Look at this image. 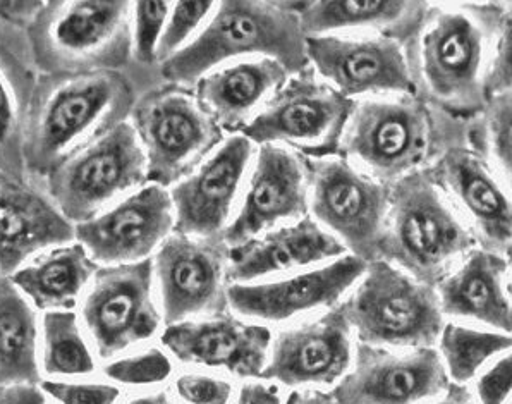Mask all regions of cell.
<instances>
[{
	"instance_id": "9",
	"label": "cell",
	"mask_w": 512,
	"mask_h": 404,
	"mask_svg": "<svg viewBox=\"0 0 512 404\" xmlns=\"http://www.w3.org/2000/svg\"><path fill=\"white\" fill-rule=\"evenodd\" d=\"M43 183L69 221H92L150 183L135 126L129 119L117 124L52 169Z\"/></svg>"
},
{
	"instance_id": "40",
	"label": "cell",
	"mask_w": 512,
	"mask_h": 404,
	"mask_svg": "<svg viewBox=\"0 0 512 404\" xmlns=\"http://www.w3.org/2000/svg\"><path fill=\"white\" fill-rule=\"evenodd\" d=\"M47 6V0H2V26L28 31Z\"/></svg>"
},
{
	"instance_id": "19",
	"label": "cell",
	"mask_w": 512,
	"mask_h": 404,
	"mask_svg": "<svg viewBox=\"0 0 512 404\" xmlns=\"http://www.w3.org/2000/svg\"><path fill=\"white\" fill-rule=\"evenodd\" d=\"M353 329L342 305L318 319L282 329L270 346L262 379L286 387L336 386L353 365Z\"/></svg>"
},
{
	"instance_id": "23",
	"label": "cell",
	"mask_w": 512,
	"mask_h": 404,
	"mask_svg": "<svg viewBox=\"0 0 512 404\" xmlns=\"http://www.w3.org/2000/svg\"><path fill=\"white\" fill-rule=\"evenodd\" d=\"M2 276H13L28 258L45 248L69 245L76 224L69 221L45 188L31 174H2Z\"/></svg>"
},
{
	"instance_id": "3",
	"label": "cell",
	"mask_w": 512,
	"mask_h": 404,
	"mask_svg": "<svg viewBox=\"0 0 512 404\" xmlns=\"http://www.w3.org/2000/svg\"><path fill=\"white\" fill-rule=\"evenodd\" d=\"M270 57L291 74L310 68L301 13L269 0H220L198 37L159 66L162 81L195 86L203 74L227 62Z\"/></svg>"
},
{
	"instance_id": "38",
	"label": "cell",
	"mask_w": 512,
	"mask_h": 404,
	"mask_svg": "<svg viewBox=\"0 0 512 404\" xmlns=\"http://www.w3.org/2000/svg\"><path fill=\"white\" fill-rule=\"evenodd\" d=\"M43 389L52 398L68 404H105L114 403L121 391L109 384L97 382H52L45 380Z\"/></svg>"
},
{
	"instance_id": "21",
	"label": "cell",
	"mask_w": 512,
	"mask_h": 404,
	"mask_svg": "<svg viewBox=\"0 0 512 404\" xmlns=\"http://www.w3.org/2000/svg\"><path fill=\"white\" fill-rule=\"evenodd\" d=\"M366 265V260L351 253L324 267L282 281L232 282L229 305L243 317L262 322H286L303 313L336 307L360 281Z\"/></svg>"
},
{
	"instance_id": "12",
	"label": "cell",
	"mask_w": 512,
	"mask_h": 404,
	"mask_svg": "<svg viewBox=\"0 0 512 404\" xmlns=\"http://www.w3.org/2000/svg\"><path fill=\"white\" fill-rule=\"evenodd\" d=\"M229 251L224 234H171L153 260L167 325L227 312Z\"/></svg>"
},
{
	"instance_id": "4",
	"label": "cell",
	"mask_w": 512,
	"mask_h": 404,
	"mask_svg": "<svg viewBox=\"0 0 512 404\" xmlns=\"http://www.w3.org/2000/svg\"><path fill=\"white\" fill-rule=\"evenodd\" d=\"M475 245V234L464 226L427 167L391 184L378 258L437 286Z\"/></svg>"
},
{
	"instance_id": "11",
	"label": "cell",
	"mask_w": 512,
	"mask_h": 404,
	"mask_svg": "<svg viewBox=\"0 0 512 404\" xmlns=\"http://www.w3.org/2000/svg\"><path fill=\"white\" fill-rule=\"evenodd\" d=\"M354 105L356 100L337 92L310 66L291 74L243 135L256 145L275 143L303 157L337 155Z\"/></svg>"
},
{
	"instance_id": "6",
	"label": "cell",
	"mask_w": 512,
	"mask_h": 404,
	"mask_svg": "<svg viewBox=\"0 0 512 404\" xmlns=\"http://www.w3.org/2000/svg\"><path fill=\"white\" fill-rule=\"evenodd\" d=\"M341 305L358 343L380 348L435 346L445 325L437 289L384 258L368 262Z\"/></svg>"
},
{
	"instance_id": "27",
	"label": "cell",
	"mask_w": 512,
	"mask_h": 404,
	"mask_svg": "<svg viewBox=\"0 0 512 404\" xmlns=\"http://www.w3.org/2000/svg\"><path fill=\"white\" fill-rule=\"evenodd\" d=\"M430 11L428 0H311L301 23L306 35H382L406 43Z\"/></svg>"
},
{
	"instance_id": "36",
	"label": "cell",
	"mask_w": 512,
	"mask_h": 404,
	"mask_svg": "<svg viewBox=\"0 0 512 404\" xmlns=\"http://www.w3.org/2000/svg\"><path fill=\"white\" fill-rule=\"evenodd\" d=\"M485 86L488 98L499 93L512 92V7L500 14L488 61Z\"/></svg>"
},
{
	"instance_id": "42",
	"label": "cell",
	"mask_w": 512,
	"mask_h": 404,
	"mask_svg": "<svg viewBox=\"0 0 512 404\" xmlns=\"http://www.w3.org/2000/svg\"><path fill=\"white\" fill-rule=\"evenodd\" d=\"M238 401L243 404L281 403V392L277 386H269L262 382H248L241 387Z\"/></svg>"
},
{
	"instance_id": "35",
	"label": "cell",
	"mask_w": 512,
	"mask_h": 404,
	"mask_svg": "<svg viewBox=\"0 0 512 404\" xmlns=\"http://www.w3.org/2000/svg\"><path fill=\"white\" fill-rule=\"evenodd\" d=\"M172 374V363L169 356L160 349H148L140 355L122 358L105 367V375L114 382L129 386H145L159 384L169 379Z\"/></svg>"
},
{
	"instance_id": "44",
	"label": "cell",
	"mask_w": 512,
	"mask_h": 404,
	"mask_svg": "<svg viewBox=\"0 0 512 404\" xmlns=\"http://www.w3.org/2000/svg\"><path fill=\"white\" fill-rule=\"evenodd\" d=\"M129 403L133 404H162L169 403V396L165 392H155V394H145V396H138L133 398Z\"/></svg>"
},
{
	"instance_id": "2",
	"label": "cell",
	"mask_w": 512,
	"mask_h": 404,
	"mask_svg": "<svg viewBox=\"0 0 512 404\" xmlns=\"http://www.w3.org/2000/svg\"><path fill=\"white\" fill-rule=\"evenodd\" d=\"M502 11L456 6L430 11L406 45L416 95L451 116H478L487 104L488 61Z\"/></svg>"
},
{
	"instance_id": "33",
	"label": "cell",
	"mask_w": 512,
	"mask_h": 404,
	"mask_svg": "<svg viewBox=\"0 0 512 404\" xmlns=\"http://www.w3.org/2000/svg\"><path fill=\"white\" fill-rule=\"evenodd\" d=\"M220 0H176L169 19L160 35L157 47V62L176 56L184 47H188L214 18Z\"/></svg>"
},
{
	"instance_id": "18",
	"label": "cell",
	"mask_w": 512,
	"mask_h": 404,
	"mask_svg": "<svg viewBox=\"0 0 512 404\" xmlns=\"http://www.w3.org/2000/svg\"><path fill=\"white\" fill-rule=\"evenodd\" d=\"M176 226L171 190L148 183L92 219L76 224V241L98 264L145 260Z\"/></svg>"
},
{
	"instance_id": "1",
	"label": "cell",
	"mask_w": 512,
	"mask_h": 404,
	"mask_svg": "<svg viewBox=\"0 0 512 404\" xmlns=\"http://www.w3.org/2000/svg\"><path fill=\"white\" fill-rule=\"evenodd\" d=\"M140 97L128 71L40 73L23 126L26 171L43 179L61 162L126 121Z\"/></svg>"
},
{
	"instance_id": "16",
	"label": "cell",
	"mask_w": 512,
	"mask_h": 404,
	"mask_svg": "<svg viewBox=\"0 0 512 404\" xmlns=\"http://www.w3.org/2000/svg\"><path fill=\"white\" fill-rule=\"evenodd\" d=\"M308 212L306 157L282 145L263 143L256 148L239 212L222 234L229 246L241 245L281 222L299 221Z\"/></svg>"
},
{
	"instance_id": "22",
	"label": "cell",
	"mask_w": 512,
	"mask_h": 404,
	"mask_svg": "<svg viewBox=\"0 0 512 404\" xmlns=\"http://www.w3.org/2000/svg\"><path fill=\"white\" fill-rule=\"evenodd\" d=\"M162 344L179 362L229 370L239 379H262L269 362L272 332L224 312L167 325Z\"/></svg>"
},
{
	"instance_id": "37",
	"label": "cell",
	"mask_w": 512,
	"mask_h": 404,
	"mask_svg": "<svg viewBox=\"0 0 512 404\" xmlns=\"http://www.w3.org/2000/svg\"><path fill=\"white\" fill-rule=\"evenodd\" d=\"M475 394L480 403H506L512 398V349L495 358L476 377Z\"/></svg>"
},
{
	"instance_id": "20",
	"label": "cell",
	"mask_w": 512,
	"mask_h": 404,
	"mask_svg": "<svg viewBox=\"0 0 512 404\" xmlns=\"http://www.w3.org/2000/svg\"><path fill=\"white\" fill-rule=\"evenodd\" d=\"M440 190L471 222L485 250H512V195L478 150L452 145L427 167Z\"/></svg>"
},
{
	"instance_id": "15",
	"label": "cell",
	"mask_w": 512,
	"mask_h": 404,
	"mask_svg": "<svg viewBox=\"0 0 512 404\" xmlns=\"http://www.w3.org/2000/svg\"><path fill=\"white\" fill-rule=\"evenodd\" d=\"M447 389L449 375L433 346L391 349L360 343L348 374L330 394L342 404L421 403Z\"/></svg>"
},
{
	"instance_id": "13",
	"label": "cell",
	"mask_w": 512,
	"mask_h": 404,
	"mask_svg": "<svg viewBox=\"0 0 512 404\" xmlns=\"http://www.w3.org/2000/svg\"><path fill=\"white\" fill-rule=\"evenodd\" d=\"M155 267L145 258L97 270L81 301V317L104 360L143 343L159 331V310L153 298Z\"/></svg>"
},
{
	"instance_id": "41",
	"label": "cell",
	"mask_w": 512,
	"mask_h": 404,
	"mask_svg": "<svg viewBox=\"0 0 512 404\" xmlns=\"http://www.w3.org/2000/svg\"><path fill=\"white\" fill-rule=\"evenodd\" d=\"M45 389H40L37 382H16L9 386H2L0 401L2 404H33L45 403Z\"/></svg>"
},
{
	"instance_id": "25",
	"label": "cell",
	"mask_w": 512,
	"mask_h": 404,
	"mask_svg": "<svg viewBox=\"0 0 512 404\" xmlns=\"http://www.w3.org/2000/svg\"><path fill=\"white\" fill-rule=\"evenodd\" d=\"M346 255V246L320 222L303 217L265 236L248 239L229 251V282H253L265 276L303 269Z\"/></svg>"
},
{
	"instance_id": "5",
	"label": "cell",
	"mask_w": 512,
	"mask_h": 404,
	"mask_svg": "<svg viewBox=\"0 0 512 404\" xmlns=\"http://www.w3.org/2000/svg\"><path fill=\"white\" fill-rule=\"evenodd\" d=\"M26 37L40 73L128 71L135 62L133 0H52Z\"/></svg>"
},
{
	"instance_id": "26",
	"label": "cell",
	"mask_w": 512,
	"mask_h": 404,
	"mask_svg": "<svg viewBox=\"0 0 512 404\" xmlns=\"http://www.w3.org/2000/svg\"><path fill=\"white\" fill-rule=\"evenodd\" d=\"M445 319L478 324L512 334V300L507 264L495 251L471 250L437 284Z\"/></svg>"
},
{
	"instance_id": "8",
	"label": "cell",
	"mask_w": 512,
	"mask_h": 404,
	"mask_svg": "<svg viewBox=\"0 0 512 404\" xmlns=\"http://www.w3.org/2000/svg\"><path fill=\"white\" fill-rule=\"evenodd\" d=\"M433 140V117L423 98L378 95L356 100L339 155L391 186L425 169Z\"/></svg>"
},
{
	"instance_id": "10",
	"label": "cell",
	"mask_w": 512,
	"mask_h": 404,
	"mask_svg": "<svg viewBox=\"0 0 512 404\" xmlns=\"http://www.w3.org/2000/svg\"><path fill=\"white\" fill-rule=\"evenodd\" d=\"M306 172L313 219L356 257H380L391 186L339 154L306 157Z\"/></svg>"
},
{
	"instance_id": "31",
	"label": "cell",
	"mask_w": 512,
	"mask_h": 404,
	"mask_svg": "<svg viewBox=\"0 0 512 404\" xmlns=\"http://www.w3.org/2000/svg\"><path fill=\"white\" fill-rule=\"evenodd\" d=\"M43 368L50 375H90V348L71 310H50L43 317Z\"/></svg>"
},
{
	"instance_id": "30",
	"label": "cell",
	"mask_w": 512,
	"mask_h": 404,
	"mask_svg": "<svg viewBox=\"0 0 512 404\" xmlns=\"http://www.w3.org/2000/svg\"><path fill=\"white\" fill-rule=\"evenodd\" d=\"M440 358L454 384L475 380L495 358L512 349V334L471 327L466 322H445L440 332Z\"/></svg>"
},
{
	"instance_id": "48",
	"label": "cell",
	"mask_w": 512,
	"mask_h": 404,
	"mask_svg": "<svg viewBox=\"0 0 512 404\" xmlns=\"http://www.w3.org/2000/svg\"><path fill=\"white\" fill-rule=\"evenodd\" d=\"M49 2H52V0H47V4H49Z\"/></svg>"
},
{
	"instance_id": "14",
	"label": "cell",
	"mask_w": 512,
	"mask_h": 404,
	"mask_svg": "<svg viewBox=\"0 0 512 404\" xmlns=\"http://www.w3.org/2000/svg\"><path fill=\"white\" fill-rule=\"evenodd\" d=\"M313 71L353 100L416 95L406 45L382 35H306Z\"/></svg>"
},
{
	"instance_id": "32",
	"label": "cell",
	"mask_w": 512,
	"mask_h": 404,
	"mask_svg": "<svg viewBox=\"0 0 512 404\" xmlns=\"http://www.w3.org/2000/svg\"><path fill=\"white\" fill-rule=\"evenodd\" d=\"M475 117L473 138L480 147L478 152L512 195V92L488 98L483 111Z\"/></svg>"
},
{
	"instance_id": "43",
	"label": "cell",
	"mask_w": 512,
	"mask_h": 404,
	"mask_svg": "<svg viewBox=\"0 0 512 404\" xmlns=\"http://www.w3.org/2000/svg\"><path fill=\"white\" fill-rule=\"evenodd\" d=\"M287 403H334V398L330 392L315 391V389H306L299 387L298 391H293L287 396Z\"/></svg>"
},
{
	"instance_id": "39",
	"label": "cell",
	"mask_w": 512,
	"mask_h": 404,
	"mask_svg": "<svg viewBox=\"0 0 512 404\" xmlns=\"http://www.w3.org/2000/svg\"><path fill=\"white\" fill-rule=\"evenodd\" d=\"M176 391L184 401L198 404H224L232 396L231 384L226 380L196 374L181 375Z\"/></svg>"
},
{
	"instance_id": "28",
	"label": "cell",
	"mask_w": 512,
	"mask_h": 404,
	"mask_svg": "<svg viewBox=\"0 0 512 404\" xmlns=\"http://www.w3.org/2000/svg\"><path fill=\"white\" fill-rule=\"evenodd\" d=\"M98 269L85 246L74 243L57 246L9 277L38 310H73Z\"/></svg>"
},
{
	"instance_id": "34",
	"label": "cell",
	"mask_w": 512,
	"mask_h": 404,
	"mask_svg": "<svg viewBox=\"0 0 512 404\" xmlns=\"http://www.w3.org/2000/svg\"><path fill=\"white\" fill-rule=\"evenodd\" d=\"M176 0H133L135 64L143 71L159 69L157 47Z\"/></svg>"
},
{
	"instance_id": "47",
	"label": "cell",
	"mask_w": 512,
	"mask_h": 404,
	"mask_svg": "<svg viewBox=\"0 0 512 404\" xmlns=\"http://www.w3.org/2000/svg\"><path fill=\"white\" fill-rule=\"evenodd\" d=\"M507 6L512 7V0H506Z\"/></svg>"
},
{
	"instance_id": "24",
	"label": "cell",
	"mask_w": 512,
	"mask_h": 404,
	"mask_svg": "<svg viewBox=\"0 0 512 404\" xmlns=\"http://www.w3.org/2000/svg\"><path fill=\"white\" fill-rule=\"evenodd\" d=\"M291 78L286 66L270 57L227 62L196 81V97L227 135L243 133L270 98Z\"/></svg>"
},
{
	"instance_id": "17",
	"label": "cell",
	"mask_w": 512,
	"mask_h": 404,
	"mask_svg": "<svg viewBox=\"0 0 512 404\" xmlns=\"http://www.w3.org/2000/svg\"><path fill=\"white\" fill-rule=\"evenodd\" d=\"M258 145L243 133L227 135L214 154L171 186L176 233L215 236L229 226Z\"/></svg>"
},
{
	"instance_id": "45",
	"label": "cell",
	"mask_w": 512,
	"mask_h": 404,
	"mask_svg": "<svg viewBox=\"0 0 512 404\" xmlns=\"http://www.w3.org/2000/svg\"><path fill=\"white\" fill-rule=\"evenodd\" d=\"M274 6L282 7V9H289V11H298L301 13L311 0H269Z\"/></svg>"
},
{
	"instance_id": "7",
	"label": "cell",
	"mask_w": 512,
	"mask_h": 404,
	"mask_svg": "<svg viewBox=\"0 0 512 404\" xmlns=\"http://www.w3.org/2000/svg\"><path fill=\"white\" fill-rule=\"evenodd\" d=\"M129 121L147 155L148 181L165 188L189 176L227 138L193 86L169 81L140 93Z\"/></svg>"
},
{
	"instance_id": "46",
	"label": "cell",
	"mask_w": 512,
	"mask_h": 404,
	"mask_svg": "<svg viewBox=\"0 0 512 404\" xmlns=\"http://www.w3.org/2000/svg\"><path fill=\"white\" fill-rule=\"evenodd\" d=\"M507 289H509V294H511L512 300V258L511 264L507 265Z\"/></svg>"
},
{
	"instance_id": "29",
	"label": "cell",
	"mask_w": 512,
	"mask_h": 404,
	"mask_svg": "<svg viewBox=\"0 0 512 404\" xmlns=\"http://www.w3.org/2000/svg\"><path fill=\"white\" fill-rule=\"evenodd\" d=\"M2 317V386L16 382H40L37 360V317L25 293L9 276L0 282Z\"/></svg>"
}]
</instances>
